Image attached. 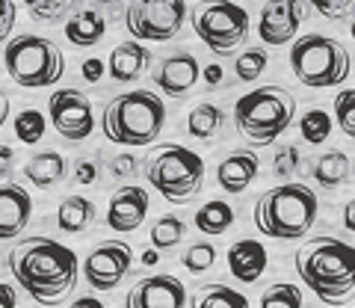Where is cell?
<instances>
[{
	"label": "cell",
	"instance_id": "6da1fadb",
	"mask_svg": "<svg viewBox=\"0 0 355 308\" xmlns=\"http://www.w3.org/2000/svg\"><path fill=\"white\" fill-rule=\"evenodd\" d=\"M12 279L42 305H60L74 291L80 264L77 255L51 237H27L9 252Z\"/></svg>",
	"mask_w": 355,
	"mask_h": 308
},
{
	"label": "cell",
	"instance_id": "7a4b0ae2",
	"mask_svg": "<svg viewBox=\"0 0 355 308\" xmlns=\"http://www.w3.org/2000/svg\"><path fill=\"white\" fill-rule=\"evenodd\" d=\"M296 273L308 291L329 305L355 296V246L338 237H314L296 252Z\"/></svg>",
	"mask_w": 355,
	"mask_h": 308
},
{
	"label": "cell",
	"instance_id": "3957f363",
	"mask_svg": "<svg viewBox=\"0 0 355 308\" xmlns=\"http://www.w3.org/2000/svg\"><path fill=\"white\" fill-rule=\"evenodd\" d=\"M166 125V107L163 98L154 95L148 89H133L125 95L110 98L104 107V137L116 146H151L160 137V130Z\"/></svg>",
	"mask_w": 355,
	"mask_h": 308
},
{
	"label": "cell",
	"instance_id": "277c9868",
	"mask_svg": "<svg viewBox=\"0 0 355 308\" xmlns=\"http://www.w3.org/2000/svg\"><path fill=\"white\" fill-rule=\"evenodd\" d=\"M320 202L317 193L305 184H282L261 193L254 202V225L263 237L275 240H299L305 237L317 219Z\"/></svg>",
	"mask_w": 355,
	"mask_h": 308
},
{
	"label": "cell",
	"instance_id": "5b68a950",
	"mask_svg": "<svg viewBox=\"0 0 355 308\" xmlns=\"http://www.w3.org/2000/svg\"><path fill=\"white\" fill-rule=\"evenodd\" d=\"M293 116L296 98L284 86H258L234 104V125L252 146H272L293 125Z\"/></svg>",
	"mask_w": 355,
	"mask_h": 308
},
{
	"label": "cell",
	"instance_id": "8992f818",
	"mask_svg": "<svg viewBox=\"0 0 355 308\" xmlns=\"http://www.w3.org/2000/svg\"><path fill=\"white\" fill-rule=\"evenodd\" d=\"M146 178L166 202L187 205L205 184V160L187 146L163 142L146 157Z\"/></svg>",
	"mask_w": 355,
	"mask_h": 308
},
{
	"label": "cell",
	"instance_id": "52a82bcc",
	"mask_svg": "<svg viewBox=\"0 0 355 308\" xmlns=\"http://www.w3.org/2000/svg\"><path fill=\"white\" fill-rule=\"evenodd\" d=\"M6 74L24 89H44L53 86L65 74V57L62 51L44 36H15L3 51Z\"/></svg>",
	"mask_w": 355,
	"mask_h": 308
},
{
	"label": "cell",
	"instance_id": "ba28073f",
	"mask_svg": "<svg viewBox=\"0 0 355 308\" xmlns=\"http://www.w3.org/2000/svg\"><path fill=\"white\" fill-rule=\"evenodd\" d=\"M291 69L299 83L311 86V89H329V86H340L349 77V53L338 39L311 33V36L293 42Z\"/></svg>",
	"mask_w": 355,
	"mask_h": 308
},
{
	"label": "cell",
	"instance_id": "9c48e42d",
	"mask_svg": "<svg viewBox=\"0 0 355 308\" xmlns=\"http://www.w3.org/2000/svg\"><path fill=\"white\" fill-rule=\"evenodd\" d=\"M190 24L214 53H231L249 36V12L231 0H198L190 12Z\"/></svg>",
	"mask_w": 355,
	"mask_h": 308
},
{
	"label": "cell",
	"instance_id": "30bf717a",
	"mask_svg": "<svg viewBox=\"0 0 355 308\" xmlns=\"http://www.w3.org/2000/svg\"><path fill=\"white\" fill-rule=\"evenodd\" d=\"M187 0H130L125 12V27L133 39L169 42L184 27Z\"/></svg>",
	"mask_w": 355,
	"mask_h": 308
},
{
	"label": "cell",
	"instance_id": "8fae6325",
	"mask_svg": "<svg viewBox=\"0 0 355 308\" xmlns=\"http://www.w3.org/2000/svg\"><path fill=\"white\" fill-rule=\"evenodd\" d=\"M48 116L57 134L69 142H83L95 128L92 101L80 89H57L48 101Z\"/></svg>",
	"mask_w": 355,
	"mask_h": 308
},
{
	"label": "cell",
	"instance_id": "7c38bea8",
	"mask_svg": "<svg viewBox=\"0 0 355 308\" xmlns=\"http://www.w3.org/2000/svg\"><path fill=\"white\" fill-rule=\"evenodd\" d=\"M133 261V249L125 240H107L95 246L83 261V276L95 291H113L128 276Z\"/></svg>",
	"mask_w": 355,
	"mask_h": 308
},
{
	"label": "cell",
	"instance_id": "4fadbf2b",
	"mask_svg": "<svg viewBox=\"0 0 355 308\" xmlns=\"http://www.w3.org/2000/svg\"><path fill=\"white\" fill-rule=\"evenodd\" d=\"M302 3L299 0H270L261 9L258 21V36L263 45L282 48L296 39V30L302 27Z\"/></svg>",
	"mask_w": 355,
	"mask_h": 308
},
{
	"label": "cell",
	"instance_id": "5bb4252c",
	"mask_svg": "<svg viewBox=\"0 0 355 308\" xmlns=\"http://www.w3.org/2000/svg\"><path fill=\"white\" fill-rule=\"evenodd\" d=\"M130 308H184L190 302L187 288L175 276H146L130 288L128 300Z\"/></svg>",
	"mask_w": 355,
	"mask_h": 308
},
{
	"label": "cell",
	"instance_id": "9a60e30c",
	"mask_svg": "<svg viewBox=\"0 0 355 308\" xmlns=\"http://www.w3.org/2000/svg\"><path fill=\"white\" fill-rule=\"evenodd\" d=\"M148 205L151 199L142 187H119L110 196V205H107V225L119 231V234H130V231H137L142 225Z\"/></svg>",
	"mask_w": 355,
	"mask_h": 308
},
{
	"label": "cell",
	"instance_id": "2e32d148",
	"mask_svg": "<svg viewBox=\"0 0 355 308\" xmlns=\"http://www.w3.org/2000/svg\"><path fill=\"white\" fill-rule=\"evenodd\" d=\"M198 77H202V69H198V60L193 53H175V57L163 60L160 69L154 71V83H157V89L169 98H184L187 92L193 89L198 83Z\"/></svg>",
	"mask_w": 355,
	"mask_h": 308
},
{
	"label": "cell",
	"instance_id": "e0dca14e",
	"mask_svg": "<svg viewBox=\"0 0 355 308\" xmlns=\"http://www.w3.org/2000/svg\"><path fill=\"white\" fill-rule=\"evenodd\" d=\"M33 199L24 187L0 184V240H12L27 228Z\"/></svg>",
	"mask_w": 355,
	"mask_h": 308
},
{
	"label": "cell",
	"instance_id": "ac0fdd59",
	"mask_svg": "<svg viewBox=\"0 0 355 308\" xmlns=\"http://www.w3.org/2000/svg\"><path fill=\"white\" fill-rule=\"evenodd\" d=\"M266 264H270V255H266V246L261 240H237V243H231L228 249V270L231 276L243 284H252L263 276Z\"/></svg>",
	"mask_w": 355,
	"mask_h": 308
},
{
	"label": "cell",
	"instance_id": "d6986e66",
	"mask_svg": "<svg viewBox=\"0 0 355 308\" xmlns=\"http://www.w3.org/2000/svg\"><path fill=\"white\" fill-rule=\"evenodd\" d=\"M258 166H261V160L254 151H249V148L231 151L228 157L219 163L216 181L225 193H243L254 178H258Z\"/></svg>",
	"mask_w": 355,
	"mask_h": 308
},
{
	"label": "cell",
	"instance_id": "ffe728a7",
	"mask_svg": "<svg viewBox=\"0 0 355 308\" xmlns=\"http://www.w3.org/2000/svg\"><path fill=\"white\" fill-rule=\"evenodd\" d=\"M148 62H151V51L148 48H142L139 42H121V45H116L113 53H110L107 69H110V77H113V80L133 83V80H139V77L146 74Z\"/></svg>",
	"mask_w": 355,
	"mask_h": 308
},
{
	"label": "cell",
	"instance_id": "44dd1931",
	"mask_svg": "<svg viewBox=\"0 0 355 308\" xmlns=\"http://www.w3.org/2000/svg\"><path fill=\"white\" fill-rule=\"evenodd\" d=\"M107 33V18L98 9H83L65 21V39L77 48H95Z\"/></svg>",
	"mask_w": 355,
	"mask_h": 308
},
{
	"label": "cell",
	"instance_id": "7402d4cb",
	"mask_svg": "<svg viewBox=\"0 0 355 308\" xmlns=\"http://www.w3.org/2000/svg\"><path fill=\"white\" fill-rule=\"evenodd\" d=\"M98 207L92 199H83V196H69L62 199L60 211H57V223L65 234H83V231L95 223Z\"/></svg>",
	"mask_w": 355,
	"mask_h": 308
},
{
	"label": "cell",
	"instance_id": "603a6c76",
	"mask_svg": "<svg viewBox=\"0 0 355 308\" xmlns=\"http://www.w3.org/2000/svg\"><path fill=\"white\" fill-rule=\"evenodd\" d=\"M24 175L30 184H36L39 190H44V187H53L60 184L65 178V157L57 151H39L36 157L27 160L24 166Z\"/></svg>",
	"mask_w": 355,
	"mask_h": 308
},
{
	"label": "cell",
	"instance_id": "cb8c5ba5",
	"mask_svg": "<svg viewBox=\"0 0 355 308\" xmlns=\"http://www.w3.org/2000/svg\"><path fill=\"white\" fill-rule=\"evenodd\" d=\"M222 125H225V113L210 104V101H202L190 110V116H187V130H190V137L196 139H214Z\"/></svg>",
	"mask_w": 355,
	"mask_h": 308
},
{
	"label": "cell",
	"instance_id": "d4e9b609",
	"mask_svg": "<svg viewBox=\"0 0 355 308\" xmlns=\"http://www.w3.org/2000/svg\"><path fill=\"white\" fill-rule=\"evenodd\" d=\"M231 225H234V207L219 202V199L207 202V205H202L196 211V228L202 231V234H207V237L225 234Z\"/></svg>",
	"mask_w": 355,
	"mask_h": 308
},
{
	"label": "cell",
	"instance_id": "484cf974",
	"mask_svg": "<svg viewBox=\"0 0 355 308\" xmlns=\"http://www.w3.org/2000/svg\"><path fill=\"white\" fill-rule=\"evenodd\" d=\"M314 178L320 187H340L349 178V157L343 151H326L314 166Z\"/></svg>",
	"mask_w": 355,
	"mask_h": 308
},
{
	"label": "cell",
	"instance_id": "4316f807",
	"mask_svg": "<svg viewBox=\"0 0 355 308\" xmlns=\"http://www.w3.org/2000/svg\"><path fill=\"white\" fill-rule=\"evenodd\" d=\"M249 300L243 296L240 291H231L225 288V284H207V288H202L196 296H190V305L193 308H214V305H246Z\"/></svg>",
	"mask_w": 355,
	"mask_h": 308
},
{
	"label": "cell",
	"instance_id": "83f0119b",
	"mask_svg": "<svg viewBox=\"0 0 355 308\" xmlns=\"http://www.w3.org/2000/svg\"><path fill=\"white\" fill-rule=\"evenodd\" d=\"M299 134H302V139L311 142V146H320V142H326L331 134V116L317 107L308 110V113L299 119Z\"/></svg>",
	"mask_w": 355,
	"mask_h": 308
},
{
	"label": "cell",
	"instance_id": "f1b7e54d",
	"mask_svg": "<svg viewBox=\"0 0 355 308\" xmlns=\"http://www.w3.org/2000/svg\"><path fill=\"white\" fill-rule=\"evenodd\" d=\"M184 231H187V225H184L181 216L166 214V216H160L157 223H154V228H151V243L157 246V249H172V246L181 243Z\"/></svg>",
	"mask_w": 355,
	"mask_h": 308
},
{
	"label": "cell",
	"instance_id": "f546056e",
	"mask_svg": "<svg viewBox=\"0 0 355 308\" xmlns=\"http://www.w3.org/2000/svg\"><path fill=\"white\" fill-rule=\"evenodd\" d=\"M266 62H270V53H266L263 48H246L234 60V71H237V77L243 83H252L266 71Z\"/></svg>",
	"mask_w": 355,
	"mask_h": 308
},
{
	"label": "cell",
	"instance_id": "4dcf8cb0",
	"mask_svg": "<svg viewBox=\"0 0 355 308\" xmlns=\"http://www.w3.org/2000/svg\"><path fill=\"white\" fill-rule=\"evenodd\" d=\"M15 137L21 142H27V146H33V142H42L44 137V116L39 113V110H21V113L15 116Z\"/></svg>",
	"mask_w": 355,
	"mask_h": 308
},
{
	"label": "cell",
	"instance_id": "1f68e13d",
	"mask_svg": "<svg viewBox=\"0 0 355 308\" xmlns=\"http://www.w3.org/2000/svg\"><path fill=\"white\" fill-rule=\"evenodd\" d=\"M261 305L263 308H299L302 305V291H299L296 284L279 282V284H272V288L263 291Z\"/></svg>",
	"mask_w": 355,
	"mask_h": 308
},
{
	"label": "cell",
	"instance_id": "d6a6232c",
	"mask_svg": "<svg viewBox=\"0 0 355 308\" xmlns=\"http://www.w3.org/2000/svg\"><path fill=\"white\" fill-rule=\"evenodd\" d=\"M335 122L343 134L355 139V89H343L335 95Z\"/></svg>",
	"mask_w": 355,
	"mask_h": 308
},
{
	"label": "cell",
	"instance_id": "836d02e7",
	"mask_svg": "<svg viewBox=\"0 0 355 308\" xmlns=\"http://www.w3.org/2000/svg\"><path fill=\"white\" fill-rule=\"evenodd\" d=\"M214 261H216V246L214 243H193L184 252V267L190 273H196V276L214 267Z\"/></svg>",
	"mask_w": 355,
	"mask_h": 308
},
{
	"label": "cell",
	"instance_id": "e575fe53",
	"mask_svg": "<svg viewBox=\"0 0 355 308\" xmlns=\"http://www.w3.org/2000/svg\"><path fill=\"white\" fill-rule=\"evenodd\" d=\"M71 3H74V0H24V6L30 9V15L33 18H44V21L60 18Z\"/></svg>",
	"mask_w": 355,
	"mask_h": 308
},
{
	"label": "cell",
	"instance_id": "d590c367",
	"mask_svg": "<svg viewBox=\"0 0 355 308\" xmlns=\"http://www.w3.org/2000/svg\"><path fill=\"white\" fill-rule=\"evenodd\" d=\"M299 151L296 146H279V151H275V163H272V169L275 175H282V178H287V175H293L299 169Z\"/></svg>",
	"mask_w": 355,
	"mask_h": 308
},
{
	"label": "cell",
	"instance_id": "8d00e7d4",
	"mask_svg": "<svg viewBox=\"0 0 355 308\" xmlns=\"http://www.w3.org/2000/svg\"><path fill=\"white\" fill-rule=\"evenodd\" d=\"M308 3L326 18H343L355 9V0H308Z\"/></svg>",
	"mask_w": 355,
	"mask_h": 308
},
{
	"label": "cell",
	"instance_id": "74e56055",
	"mask_svg": "<svg viewBox=\"0 0 355 308\" xmlns=\"http://www.w3.org/2000/svg\"><path fill=\"white\" fill-rule=\"evenodd\" d=\"M15 18H18V9L12 0H0V42L9 39V33L15 27Z\"/></svg>",
	"mask_w": 355,
	"mask_h": 308
},
{
	"label": "cell",
	"instance_id": "f35d334b",
	"mask_svg": "<svg viewBox=\"0 0 355 308\" xmlns=\"http://www.w3.org/2000/svg\"><path fill=\"white\" fill-rule=\"evenodd\" d=\"M116 175V178H125V175H133L137 172V160L130 157V154H121V157L113 160V169H110Z\"/></svg>",
	"mask_w": 355,
	"mask_h": 308
},
{
	"label": "cell",
	"instance_id": "ab89813d",
	"mask_svg": "<svg viewBox=\"0 0 355 308\" xmlns=\"http://www.w3.org/2000/svg\"><path fill=\"white\" fill-rule=\"evenodd\" d=\"M74 178H77V184H92L98 178V169L89 160H80L77 163V169H74Z\"/></svg>",
	"mask_w": 355,
	"mask_h": 308
},
{
	"label": "cell",
	"instance_id": "60d3db41",
	"mask_svg": "<svg viewBox=\"0 0 355 308\" xmlns=\"http://www.w3.org/2000/svg\"><path fill=\"white\" fill-rule=\"evenodd\" d=\"M83 77L89 83H98L104 77V62L101 60H86L83 62Z\"/></svg>",
	"mask_w": 355,
	"mask_h": 308
},
{
	"label": "cell",
	"instance_id": "b9f144b4",
	"mask_svg": "<svg viewBox=\"0 0 355 308\" xmlns=\"http://www.w3.org/2000/svg\"><path fill=\"white\" fill-rule=\"evenodd\" d=\"M12 163H15V151L9 148V146H0V178H3V175H9Z\"/></svg>",
	"mask_w": 355,
	"mask_h": 308
},
{
	"label": "cell",
	"instance_id": "7bdbcfd3",
	"mask_svg": "<svg viewBox=\"0 0 355 308\" xmlns=\"http://www.w3.org/2000/svg\"><path fill=\"white\" fill-rule=\"evenodd\" d=\"M18 302V296L12 291V284H3L0 282V308H12Z\"/></svg>",
	"mask_w": 355,
	"mask_h": 308
},
{
	"label": "cell",
	"instance_id": "ee69618b",
	"mask_svg": "<svg viewBox=\"0 0 355 308\" xmlns=\"http://www.w3.org/2000/svg\"><path fill=\"white\" fill-rule=\"evenodd\" d=\"M343 228H347L349 234H355V199L343 205Z\"/></svg>",
	"mask_w": 355,
	"mask_h": 308
},
{
	"label": "cell",
	"instance_id": "f6af8a7d",
	"mask_svg": "<svg viewBox=\"0 0 355 308\" xmlns=\"http://www.w3.org/2000/svg\"><path fill=\"white\" fill-rule=\"evenodd\" d=\"M202 77H205V80H207L210 86H216V83L222 80V69H219V65L214 62V65H207V69L202 71Z\"/></svg>",
	"mask_w": 355,
	"mask_h": 308
},
{
	"label": "cell",
	"instance_id": "bcb514c9",
	"mask_svg": "<svg viewBox=\"0 0 355 308\" xmlns=\"http://www.w3.org/2000/svg\"><path fill=\"white\" fill-rule=\"evenodd\" d=\"M6 119H9V95L0 89V128H3Z\"/></svg>",
	"mask_w": 355,
	"mask_h": 308
},
{
	"label": "cell",
	"instance_id": "7dc6e473",
	"mask_svg": "<svg viewBox=\"0 0 355 308\" xmlns=\"http://www.w3.org/2000/svg\"><path fill=\"white\" fill-rule=\"evenodd\" d=\"M157 261H160V255H157V246L142 252V264H146V267H154V264H157Z\"/></svg>",
	"mask_w": 355,
	"mask_h": 308
},
{
	"label": "cell",
	"instance_id": "c3c4849f",
	"mask_svg": "<svg viewBox=\"0 0 355 308\" xmlns=\"http://www.w3.org/2000/svg\"><path fill=\"white\" fill-rule=\"evenodd\" d=\"M98 305H101V302L92 300V296H83V300H77V302H74V308H98Z\"/></svg>",
	"mask_w": 355,
	"mask_h": 308
},
{
	"label": "cell",
	"instance_id": "681fc988",
	"mask_svg": "<svg viewBox=\"0 0 355 308\" xmlns=\"http://www.w3.org/2000/svg\"><path fill=\"white\" fill-rule=\"evenodd\" d=\"M349 33H352V39H355V21H352V24H349Z\"/></svg>",
	"mask_w": 355,
	"mask_h": 308
},
{
	"label": "cell",
	"instance_id": "f907efd6",
	"mask_svg": "<svg viewBox=\"0 0 355 308\" xmlns=\"http://www.w3.org/2000/svg\"><path fill=\"white\" fill-rule=\"evenodd\" d=\"M95 3H113V0H95Z\"/></svg>",
	"mask_w": 355,
	"mask_h": 308
}]
</instances>
